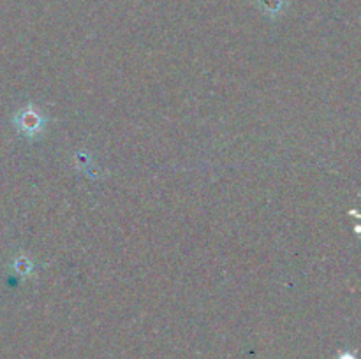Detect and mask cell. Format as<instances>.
<instances>
[{"mask_svg":"<svg viewBox=\"0 0 361 359\" xmlns=\"http://www.w3.org/2000/svg\"><path fill=\"white\" fill-rule=\"evenodd\" d=\"M341 359H355V358H353L351 354H344V355H341Z\"/></svg>","mask_w":361,"mask_h":359,"instance_id":"1","label":"cell"}]
</instances>
